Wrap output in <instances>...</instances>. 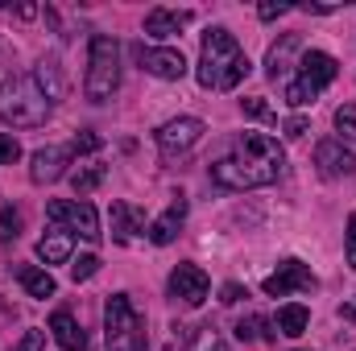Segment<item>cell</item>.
Wrapping results in <instances>:
<instances>
[{
  "instance_id": "obj_1",
  "label": "cell",
  "mask_w": 356,
  "mask_h": 351,
  "mask_svg": "<svg viewBox=\"0 0 356 351\" xmlns=\"http://www.w3.org/2000/svg\"><path fill=\"white\" fill-rule=\"evenodd\" d=\"M286 170V153L282 145L266 137V132H245L228 157L211 162V182L220 190H257V186H269L277 182Z\"/></svg>"
},
{
  "instance_id": "obj_2",
  "label": "cell",
  "mask_w": 356,
  "mask_h": 351,
  "mask_svg": "<svg viewBox=\"0 0 356 351\" xmlns=\"http://www.w3.org/2000/svg\"><path fill=\"white\" fill-rule=\"evenodd\" d=\"M249 54L241 50V42L232 37V29L211 25L203 33V54H199V87L207 91H232L241 87V79L249 75Z\"/></svg>"
},
{
  "instance_id": "obj_3",
  "label": "cell",
  "mask_w": 356,
  "mask_h": 351,
  "mask_svg": "<svg viewBox=\"0 0 356 351\" xmlns=\"http://www.w3.org/2000/svg\"><path fill=\"white\" fill-rule=\"evenodd\" d=\"M50 95L33 75H8L0 83V120L13 128H42L50 120Z\"/></svg>"
},
{
  "instance_id": "obj_4",
  "label": "cell",
  "mask_w": 356,
  "mask_h": 351,
  "mask_svg": "<svg viewBox=\"0 0 356 351\" xmlns=\"http://www.w3.org/2000/svg\"><path fill=\"white\" fill-rule=\"evenodd\" d=\"M120 87V42L108 33H95L88 46V91L91 103H108Z\"/></svg>"
},
{
  "instance_id": "obj_5",
  "label": "cell",
  "mask_w": 356,
  "mask_h": 351,
  "mask_svg": "<svg viewBox=\"0 0 356 351\" xmlns=\"http://www.w3.org/2000/svg\"><path fill=\"white\" fill-rule=\"evenodd\" d=\"M104 343L108 351H145V323L129 293H112L104 302Z\"/></svg>"
},
{
  "instance_id": "obj_6",
  "label": "cell",
  "mask_w": 356,
  "mask_h": 351,
  "mask_svg": "<svg viewBox=\"0 0 356 351\" xmlns=\"http://www.w3.org/2000/svg\"><path fill=\"white\" fill-rule=\"evenodd\" d=\"M336 75H340V62H336L332 54H323V50H307L302 62H298V75L286 83V103H290V108H307V103H315L327 83H336Z\"/></svg>"
},
{
  "instance_id": "obj_7",
  "label": "cell",
  "mask_w": 356,
  "mask_h": 351,
  "mask_svg": "<svg viewBox=\"0 0 356 351\" xmlns=\"http://www.w3.org/2000/svg\"><path fill=\"white\" fill-rule=\"evenodd\" d=\"M46 215H50L54 223L79 232L88 244H99V236H104V232H99V215H95L91 203H67V198H54V203L46 207Z\"/></svg>"
},
{
  "instance_id": "obj_8",
  "label": "cell",
  "mask_w": 356,
  "mask_h": 351,
  "mask_svg": "<svg viewBox=\"0 0 356 351\" xmlns=\"http://www.w3.org/2000/svg\"><path fill=\"white\" fill-rule=\"evenodd\" d=\"M162 157H175V153H186L191 145L203 141V120L199 116H178V120H166L158 132H154Z\"/></svg>"
},
{
  "instance_id": "obj_9",
  "label": "cell",
  "mask_w": 356,
  "mask_h": 351,
  "mask_svg": "<svg viewBox=\"0 0 356 351\" xmlns=\"http://www.w3.org/2000/svg\"><path fill=\"white\" fill-rule=\"evenodd\" d=\"M261 289H266L269 298H286V293H294V289L311 293V289H319V277H315L302 261H294V257H290V261L277 264V273H269Z\"/></svg>"
},
{
  "instance_id": "obj_10",
  "label": "cell",
  "mask_w": 356,
  "mask_h": 351,
  "mask_svg": "<svg viewBox=\"0 0 356 351\" xmlns=\"http://www.w3.org/2000/svg\"><path fill=\"white\" fill-rule=\"evenodd\" d=\"M207 289H211V281H207V273L199 264H178L170 273V298L182 302V306H203Z\"/></svg>"
},
{
  "instance_id": "obj_11",
  "label": "cell",
  "mask_w": 356,
  "mask_h": 351,
  "mask_svg": "<svg viewBox=\"0 0 356 351\" xmlns=\"http://www.w3.org/2000/svg\"><path fill=\"white\" fill-rule=\"evenodd\" d=\"M71 145H46V149H38L33 157H29V178L38 182V186H50V182H58V178L67 174V166H71Z\"/></svg>"
},
{
  "instance_id": "obj_12",
  "label": "cell",
  "mask_w": 356,
  "mask_h": 351,
  "mask_svg": "<svg viewBox=\"0 0 356 351\" xmlns=\"http://www.w3.org/2000/svg\"><path fill=\"white\" fill-rule=\"evenodd\" d=\"M137 58H141V71L145 75H154V79H166V83H175L186 75V58H182V50H162V46H141L137 50Z\"/></svg>"
},
{
  "instance_id": "obj_13",
  "label": "cell",
  "mask_w": 356,
  "mask_h": 351,
  "mask_svg": "<svg viewBox=\"0 0 356 351\" xmlns=\"http://www.w3.org/2000/svg\"><path fill=\"white\" fill-rule=\"evenodd\" d=\"M302 37L298 33H286L277 46H269V58H266V75L273 83H290V71H294V62H302Z\"/></svg>"
},
{
  "instance_id": "obj_14",
  "label": "cell",
  "mask_w": 356,
  "mask_h": 351,
  "mask_svg": "<svg viewBox=\"0 0 356 351\" xmlns=\"http://www.w3.org/2000/svg\"><path fill=\"white\" fill-rule=\"evenodd\" d=\"M315 166L323 178H353L356 174V153L344 149V141H319L315 145Z\"/></svg>"
},
{
  "instance_id": "obj_15",
  "label": "cell",
  "mask_w": 356,
  "mask_h": 351,
  "mask_svg": "<svg viewBox=\"0 0 356 351\" xmlns=\"http://www.w3.org/2000/svg\"><path fill=\"white\" fill-rule=\"evenodd\" d=\"M182 223H186V198L178 194L175 203L145 228V236H149V244H158V248H166V244H175L178 232H182Z\"/></svg>"
},
{
  "instance_id": "obj_16",
  "label": "cell",
  "mask_w": 356,
  "mask_h": 351,
  "mask_svg": "<svg viewBox=\"0 0 356 351\" xmlns=\"http://www.w3.org/2000/svg\"><path fill=\"white\" fill-rule=\"evenodd\" d=\"M71 252H75V232L63 228V223H54V228L38 240V257H42L46 264H67Z\"/></svg>"
},
{
  "instance_id": "obj_17",
  "label": "cell",
  "mask_w": 356,
  "mask_h": 351,
  "mask_svg": "<svg viewBox=\"0 0 356 351\" xmlns=\"http://www.w3.org/2000/svg\"><path fill=\"white\" fill-rule=\"evenodd\" d=\"M50 335L58 339V348L88 351V335H83V327L75 323V314H71V310H54V314H50Z\"/></svg>"
},
{
  "instance_id": "obj_18",
  "label": "cell",
  "mask_w": 356,
  "mask_h": 351,
  "mask_svg": "<svg viewBox=\"0 0 356 351\" xmlns=\"http://www.w3.org/2000/svg\"><path fill=\"white\" fill-rule=\"evenodd\" d=\"M186 25H191V12H186V8H182V12H178V8H154V12L145 17V33H149V37H175Z\"/></svg>"
},
{
  "instance_id": "obj_19",
  "label": "cell",
  "mask_w": 356,
  "mask_h": 351,
  "mask_svg": "<svg viewBox=\"0 0 356 351\" xmlns=\"http://www.w3.org/2000/svg\"><path fill=\"white\" fill-rule=\"evenodd\" d=\"M141 228H145V219L129 203H112V236H116V244H129Z\"/></svg>"
},
{
  "instance_id": "obj_20",
  "label": "cell",
  "mask_w": 356,
  "mask_h": 351,
  "mask_svg": "<svg viewBox=\"0 0 356 351\" xmlns=\"http://www.w3.org/2000/svg\"><path fill=\"white\" fill-rule=\"evenodd\" d=\"M17 281L25 285V293L29 298H54V277L46 273V268H33V264H17Z\"/></svg>"
},
{
  "instance_id": "obj_21",
  "label": "cell",
  "mask_w": 356,
  "mask_h": 351,
  "mask_svg": "<svg viewBox=\"0 0 356 351\" xmlns=\"http://www.w3.org/2000/svg\"><path fill=\"white\" fill-rule=\"evenodd\" d=\"M307 323H311V310H307V306H298V302L277 310V331H282V335H290V339H298V335L307 331Z\"/></svg>"
},
{
  "instance_id": "obj_22",
  "label": "cell",
  "mask_w": 356,
  "mask_h": 351,
  "mask_svg": "<svg viewBox=\"0 0 356 351\" xmlns=\"http://www.w3.org/2000/svg\"><path fill=\"white\" fill-rule=\"evenodd\" d=\"M33 79H38V83H42V91L50 95V103L63 95V75H58V62H54V58H46V62L38 67V75H33Z\"/></svg>"
},
{
  "instance_id": "obj_23",
  "label": "cell",
  "mask_w": 356,
  "mask_h": 351,
  "mask_svg": "<svg viewBox=\"0 0 356 351\" xmlns=\"http://www.w3.org/2000/svg\"><path fill=\"white\" fill-rule=\"evenodd\" d=\"M269 323L261 318V314H253V318H241L236 323V339H245V343H253V339H269L273 331H266Z\"/></svg>"
},
{
  "instance_id": "obj_24",
  "label": "cell",
  "mask_w": 356,
  "mask_h": 351,
  "mask_svg": "<svg viewBox=\"0 0 356 351\" xmlns=\"http://www.w3.org/2000/svg\"><path fill=\"white\" fill-rule=\"evenodd\" d=\"M104 182V166H88V170H79V174L71 178V186H75V194H88Z\"/></svg>"
},
{
  "instance_id": "obj_25",
  "label": "cell",
  "mask_w": 356,
  "mask_h": 351,
  "mask_svg": "<svg viewBox=\"0 0 356 351\" xmlns=\"http://www.w3.org/2000/svg\"><path fill=\"white\" fill-rule=\"evenodd\" d=\"M17 236H21V211L4 207L0 211V240H17Z\"/></svg>"
},
{
  "instance_id": "obj_26",
  "label": "cell",
  "mask_w": 356,
  "mask_h": 351,
  "mask_svg": "<svg viewBox=\"0 0 356 351\" xmlns=\"http://www.w3.org/2000/svg\"><path fill=\"white\" fill-rule=\"evenodd\" d=\"M191 351H228V343L211 331V327H203L199 335H195V343H191Z\"/></svg>"
},
{
  "instance_id": "obj_27",
  "label": "cell",
  "mask_w": 356,
  "mask_h": 351,
  "mask_svg": "<svg viewBox=\"0 0 356 351\" xmlns=\"http://www.w3.org/2000/svg\"><path fill=\"white\" fill-rule=\"evenodd\" d=\"M336 128H340L344 137H353V141H356V103L336 108Z\"/></svg>"
},
{
  "instance_id": "obj_28",
  "label": "cell",
  "mask_w": 356,
  "mask_h": 351,
  "mask_svg": "<svg viewBox=\"0 0 356 351\" xmlns=\"http://www.w3.org/2000/svg\"><path fill=\"white\" fill-rule=\"evenodd\" d=\"M245 116H253V120H266V124H277V116L269 112V103H266V99H257V95H253V99H245Z\"/></svg>"
},
{
  "instance_id": "obj_29",
  "label": "cell",
  "mask_w": 356,
  "mask_h": 351,
  "mask_svg": "<svg viewBox=\"0 0 356 351\" xmlns=\"http://www.w3.org/2000/svg\"><path fill=\"white\" fill-rule=\"evenodd\" d=\"M95 273H99V257H91V252L71 264V277H75V281H88V277H95Z\"/></svg>"
},
{
  "instance_id": "obj_30",
  "label": "cell",
  "mask_w": 356,
  "mask_h": 351,
  "mask_svg": "<svg viewBox=\"0 0 356 351\" xmlns=\"http://www.w3.org/2000/svg\"><path fill=\"white\" fill-rule=\"evenodd\" d=\"M294 4H286V0H266V4H257V17L261 21H277V17H286Z\"/></svg>"
},
{
  "instance_id": "obj_31",
  "label": "cell",
  "mask_w": 356,
  "mask_h": 351,
  "mask_svg": "<svg viewBox=\"0 0 356 351\" xmlns=\"http://www.w3.org/2000/svg\"><path fill=\"white\" fill-rule=\"evenodd\" d=\"M307 128H311V120H307V116H290V120L282 124V132H286L290 141H298V137H307Z\"/></svg>"
},
{
  "instance_id": "obj_32",
  "label": "cell",
  "mask_w": 356,
  "mask_h": 351,
  "mask_svg": "<svg viewBox=\"0 0 356 351\" xmlns=\"http://www.w3.org/2000/svg\"><path fill=\"white\" fill-rule=\"evenodd\" d=\"M21 157V145H17V137H0V166H13Z\"/></svg>"
},
{
  "instance_id": "obj_33",
  "label": "cell",
  "mask_w": 356,
  "mask_h": 351,
  "mask_svg": "<svg viewBox=\"0 0 356 351\" xmlns=\"http://www.w3.org/2000/svg\"><path fill=\"white\" fill-rule=\"evenodd\" d=\"M42 343H46V331H25L13 351H42Z\"/></svg>"
},
{
  "instance_id": "obj_34",
  "label": "cell",
  "mask_w": 356,
  "mask_h": 351,
  "mask_svg": "<svg viewBox=\"0 0 356 351\" xmlns=\"http://www.w3.org/2000/svg\"><path fill=\"white\" fill-rule=\"evenodd\" d=\"M99 149V137L95 132H79L75 141H71V153H95Z\"/></svg>"
},
{
  "instance_id": "obj_35",
  "label": "cell",
  "mask_w": 356,
  "mask_h": 351,
  "mask_svg": "<svg viewBox=\"0 0 356 351\" xmlns=\"http://www.w3.org/2000/svg\"><path fill=\"white\" fill-rule=\"evenodd\" d=\"M241 298H249V293H245V289H241V285H236V281H228V285H224V289H220V302H224V306H236V302H241Z\"/></svg>"
},
{
  "instance_id": "obj_36",
  "label": "cell",
  "mask_w": 356,
  "mask_h": 351,
  "mask_svg": "<svg viewBox=\"0 0 356 351\" xmlns=\"http://www.w3.org/2000/svg\"><path fill=\"white\" fill-rule=\"evenodd\" d=\"M348 264L356 268V211L348 215Z\"/></svg>"
},
{
  "instance_id": "obj_37",
  "label": "cell",
  "mask_w": 356,
  "mask_h": 351,
  "mask_svg": "<svg viewBox=\"0 0 356 351\" xmlns=\"http://www.w3.org/2000/svg\"><path fill=\"white\" fill-rule=\"evenodd\" d=\"M17 17H21V21H29V17H38V4H21V8H17Z\"/></svg>"
}]
</instances>
